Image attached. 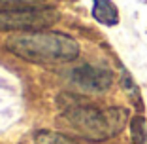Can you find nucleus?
<instances>
[{
  "label": "nucleus",
  "instance_id": "nucleus-1",
  "mask_svg": "<svg viewBox=\"0 0 147 144\" xmlns=\"http://www.w3.org/2000/svg\"><path fill=\"white\" fill-rule=\"evenodd\" d=\"M4 49L26 63L36 65H59L79 57L78 40L57 31L13 32L6 38Z\"/></svg>",
  "mask_w": 147,
  "mask_h": 144
},
{
  "label": "nucleus",
  "instance_id": "nucleus-2",
  "mask_svg": "<svg viewBox=\"0 0 147 144\" xmlns=\"http://www.w3.org/2000/svg\"><path fill=\"white\" fill-rule=\"evenodd\" d=\"M62 108V118L68 121V125L79 136L91 140V142H102L117 133L123 131L128 112L121 106H111V108H98V106L81 102L76 97H64Z\"/></svg>",
  "mask_w": 147,
  "mask_h": 144
},
{
  "label": "nucleus",
  "instance_id": "nucleus-3",
  "mask_svg": "<svg viewBox=\"0 0 147 144\" xmlns=\"http://www.w3.org/2000/svg\"><path fill=\"white\" fill-rule=\"evenodd\" d=\"M59 21L55 8H28V10H4L0 12V31L30 32L49 29Z\"/></svg>",
  "mask_w": 147,
  "mask_h": 144
},
{
  "label": "nucleus",
  "instance_id": "nucleus-4",
  "mask_svg": "<svg viewBox=\"0 0 147 144\" xmlns=\"http://www.w3.org/2000/svg\"><path fill=\"white\" fill-rule=\"evenodd\" d=\"M68 80L79 91H89V93H102L106 89H109L113 83L111 72L94 65L74 66L68 72Z\"/></svg>",
  "mask_w": 147,
  "mask_h": 144
},
{
  "label": "nucleus",
  "instance_id": "nucleus-5",
  "mask_svg": "<svg viewBox=\"0 0 147 144\" xmlns=\"http://www.w3.org/2000/svg\"><path fill=\"white\" fill-rule=\"evenodd\" d=\"M92 17L102 25L113 27L119 23V12L111 0H94L92 4Z\"/></svg>",
  "mask_w": 147,
  "mask_h": 144
},
{
  "label": "nucleus",
  "instance_id": "nucleus-6",
  "mask_svg": "<svg viewBox=\"0 0 147 144\" xmlns=\"http://www.w3.org/2000/svg\"><path fill=\"white\" fill-rule=\"evenodd\" d=\"M57 0H0V12L4 10H28V8H53Z\"/></svg>",
  "mask_w": 147,
  "mask_h": 144
},
{
  "label": "nucleus",
  "instance_id": "nucleus-7",
  "mask_svg": "<svg viewBox=\"0 0 147 144\" xmlns=\"http://www.w3.org/2000/svg\"><path fill=\"white\" fill-rule=\"evenodd\" d=\"M147 142V127L142 116H134L130 119V144H145Z\"/></svg>",
  "mask_w": 147,
  "mask_h": 144
},
{
  "label": "nucleus",
  "instance_id": "nucleus-8",
  "mask_svg": "<svg viewBox=\"0 0 147 144\" xmlns=\"http://www.w3.org/2000/svg\"><path fill=\"white\" fill-rule=\"evenodd\" d=\"M70 144H78V142H76V140H74V139H72V140H70Z\"/></svg>",
  "mask_w": 147,
  "mask_h": 144
}]
</instances>
